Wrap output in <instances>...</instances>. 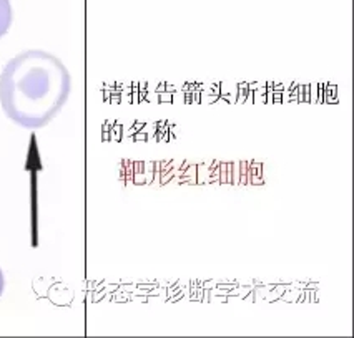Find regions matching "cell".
<instances>
[{
	"label": "cell",
	"mask_w": 354,
	"mask_h": 338,
	"mask_svg": "<svg viewBox=\"0 0 354 338\" xmlns=\"http://www.w3.org/2000/svg\"><path fill=\"white\" fill-rule=\"evenodd\" d=\"M70 75L59 59L40 50L20 53L0 78V101L20 126L40 128L53 119L70 95Z\"/></svg>",
	"instance_id": "cell-1"
}]
</instances>
